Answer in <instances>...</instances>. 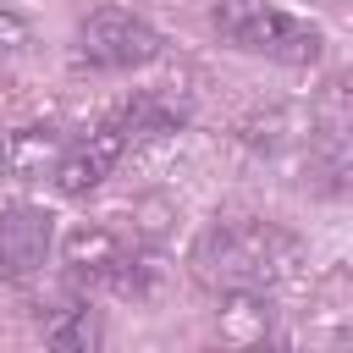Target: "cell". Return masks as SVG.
<instances>
[{"mask_svg":"<svg viewBox=\"0 0 353 353\" xmlns=\"http://www.w3.org/2000/svg\"><path fill=\"white\" fill-rule=\"evenodd\" d=\"M110 121L127 132V143H132V138H160V132H176V127L188 121V99H176V94H165V88H143V94L121 99V105L110 110Z\"/></svg>","mask_w":353,"mask_h":353,"instance_id":"6","label":"cell"},{"mask_svg":"<svg viewBox=\"0 0 353 353\" xmlns=\"http://www.w3.org/2000/svg\"><path fill=\"white\" fill-rule=\"evenodd\" d=\"M292 259H298L292 232L259 215L210 221L193 243V270L221 292H265L292 270Z\"/></svg>","mask_w":353,"mask_h":353,"instance_id":"1","label":"cell"},{"mask_svg":"<svg viewBox=\"0 0 353 353\" xmlns=\"http://www.w3.org/2000/svg\"><path fill=\"white\" fill-rule=\"evenodd\" d=\"M99 342H105V325L88 303L55 314V325H50V353H99Z\"/></svg>","mask_w":353,"mask_h":353,"instance_id":"9","label":"cell"},{"mask_svg":"<svg viewBox=\"0 0 353 353\" xmlns=\"http://www.w3.org/2000/svg\"><path fill=\"white\" fill-rule=\"evenodd\" d=\"M121 154H127V132H121L116 121H99L88 138H77V143L61 149V160L50 165V182H55V193L83 199V193H94V188L116 171Z\"/></svg>","mask_w":353,"mask_h":353,"instance_id":"4","label":"cell"},{"mask_svg":"<svg viewBox=\"0 0 353 353\" xmlns=\"http://www.w3.org/2000/svg\"><path fill=\"white\" fill-rule=\"evenodd\" d=\"M0 176H11V143H6V132H0Z\"/></svg>","mask_w":353,"mask_h":353,"instance_id":"11","label":"cell"},{"mask_svg":"<svg viewBox=\"0 0 353 353\" xmlns=\"http://www.w3.org/2000/svg\"><path fill=\"white\" fill-rule=\"evenodd\" d=\"M160 33L127 11V6H94L83 22H77V55L99 72H132V66H149L160 61Z\"/></svg>","mask_w":353,"mask_h":353,"instance_id":"3","label":"cell"},{"mask_svg":"<svg viewBox=\"0 0 353 353\" xmlns=\"http://www.w3.org/2000/svg\"><path fill=\"white\" fill-rule=\"evenodd\" d=\"M210 22L232 50L270 55V61H287V66L320 61V28L281 11V6H270V0H215Z\"/></svg>","mask_w":353,"mask_h":353,"instance_id":"2","label":"cell"},{"mask_svg":"<svg viewBox=\"0 0 353 353\" xmlns=\"http://www.w3.org/2000/svg\"><path fill=\"white\" fill-rule=\"evenodd\" d=\"M61 254H66V265L72 270H88V276H116L121 265H127V248H121V237L110 232V226H77V232H66V243H61Z\"/></svg>","mask_w":353,"mask_h":353,"instance_id":"7","label":"cell"},{"mask_svg":"<svg viewBox=\"0 0 353 353\" xmlns=\"http://www.w3.org/2000/svg\"><path fill=\"white\" fill-rule=\"evenodd\" d=\"M6 143H11V171H17V176H39V171L55 165L61 149H66V138H61L55 127H22V132H6Z\"/></svg>","mask_w":353,"mask_h":353,"instance_id":"8","label":"cell"},{"mask_svg":"<svg viewBox=\"0 0 353 353\" xmlns=\"http://www.w3.org/2000/svg\"><path fill=\"white\" fill-rule=\"evenodd\" d=\"M55 248V215L39 204H6L0 210V276H33Z\"/></svg>","mask_w":353,"mask_h":353,"instance_id":"5","label":"cell"},{"mask_svg":"<svg viewBox=\"0 0 353 353\" xmlns=\"http://www.w3.org/2000/svg\"><path fill=\"white\" fill-rule=\"evenodd\" d=\"M33 39V28H28V17H17V11H6L0 6V55H11V50H22Z\"/></svg>","mask_w":353,"mask_h":353,"instance_id":"10","label":"cell"},{"mask_svg":"<svg viewBox=\"0 0 353 353\" xmlns=\"http://www.w3.org/2000/svg\"><path fill=\"white\" fill-rule=\"evenodd\" d=\"M248 353H270V347H248Z\"/></svg>","mask_w":353,"mask_h":353,"instance_id":"12","label":"cell"}]
</instances>
